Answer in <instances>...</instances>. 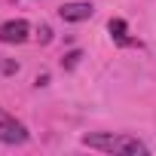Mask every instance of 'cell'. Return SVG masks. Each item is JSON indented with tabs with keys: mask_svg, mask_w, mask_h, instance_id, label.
I'll list each match as a JSON object with an SVG mask.
<instances>
[{
	"mask_svg": "<svg viewBox=\"0 0 156 156\" xmlns=\"http://www.w3.org/2000/svg\"><path fill=\"white\" fill-rule=\"evenodd\" d=\"M92 12H95V6L86 3V0H70V3L58 6L61 22H86V19H92Z\"/></svg>",
	"mask_w": 156,
	"mask_h": 156,
	"instance_id": "277c9868",
	"label": "cell"
},
{
	"mask_svg": "<svg viewBox=\"0 0 156 156\" xmlns=\"http://www.w3.org/2000/svg\"><path fill=\"white\" fill-rule=\"evenodd\" d=\"M80 58H83V52H80V49H73V52H67V55L61 58V67H64V70H73L76 64H80Z\"/></svg>",
	"mask_w": 156,
	"mask_h": 156,
	"instance_id": "8992f818",
	"label": "cell"
},
{
	"mask_svg": "<svg viewBox=\"0 0 156 156\" xmlns=\"http://www.w3.org/2000/svg\"><path fill=\"white\" fill-rule=\"evenodd\" d=\"M25 141H28V129L6 110H0V144H25Z\"/></svg>",
	"mask_w": 156,
	"mask_h": 156,
	"instance_id": "7a4b0ae2",
	"label": "cell"
},
{
	"mask_svg": "<svg viewBox=\"0 0 156 156\" xmlns=\"http://www.w3.org/2000/svg\"><path fill=\"white\" fill-rule=\"evenodd\" d=\"M80 141H83V147H92V150H101V153H126V156L147 153V147H144L138 138L113 135V132H89V135H83Z\"/></svg>",
	"mask_w": 156,
	"mask_h": 156,
	"instance_id": "6da1fadb",
	"label": "cell"
},
{
	"mask_svg": "<svg viewBox=\"0 0 156 156\" xmlns=\"http://www.w3.org/2000/svg\"><path fill=\"white\" fill-rule=\"evenodd\" d=\"M34 83H37V86H46V83H49V73H40V76H37Z\"/></svg>",
	"mask_w": 156,
	"mask_h": 156,
	"instance_id": "9c48e42d",
	"label": "cell"
},
{
	"mask_svg": "<svg viewBox=\"0 0 156 156\" xmlns=\"http://www.w3.org/2000/svg\"><path fill=\"white\" fill-rule=\"evenodd\" d=\"M31 34V25L25 19H12L0 25V43H25Z\"/></svg>",
	"mask_w": 156,
	"mask_h": 156,
	"instance_id": "3957f363",
	"label": "cell"
},
{
	"mask_svg": "<svg viewBox=\"0 0 156 156\" xmlns=\"http://www.w3.org/2000/svg\"><path fill=\"white\" fill-rule=\"evenodd\" d=\"M126 31H129V25L122 22V19H110V34H113V40H119V43H132L129 37H126Z\"/></svg>",
	"mask_w": 156,
	"mask_h": 156,
	"instance_id": "5b68a950",
	"label": "cell"
},
{
	"mask_svg": "<svg viewBox=\"0 0 156 156\" xmlns=\"http://www.w3.org/2000/svg\"><path fill=\"white\" fill-rule=\"evenodd\" d=\"M37 40H40V43H49V40H52V28H49V25H40V31H37Z\"/></svg>",
	"mask_w": 156,
	"mask_h": 156,
	"instance_id": "ba28073f",
	"label": "cell"
},
{
	"mask_svg": "<svg viewBox=\"0 0 156 156\" xmlns=\"http://www.w3.org/2000/svg\"><path fill=\"white\" fill-rule=\"evenodd\" d=\"M0 70H3V73H16V70H19V64H16L12 58H0Z\"/></svg>",
	"mask_w": 156,
	"mask_h": 156,
	"instance_id": "52a82bcc",
	"label": "cell"
}]
</instances>
